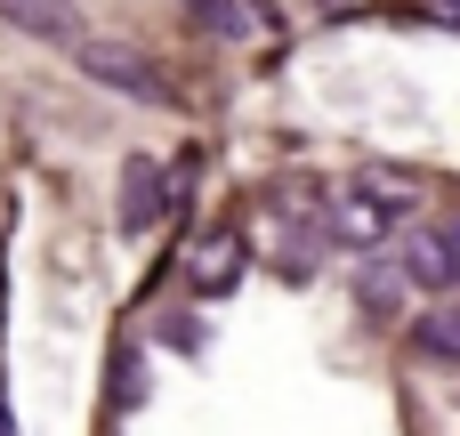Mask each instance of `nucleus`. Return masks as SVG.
Listing matches in <instances>:
<instances>
[{"label":"nucleus","mask_w":460,"mask_h":436,"mask_svg":"<svg viewBox=\"0 0 460 436\" xmlns=\"http://www.w3.org/2000/svg\"><path fill=\"white\" fill-rule=\"evenodd\" d=\"M315 227H323V243H340V251H380V243L396 235V210H388L364 178H348V186H332V194L315 202Z\"/></svg>","instance_id":"obj_1"},{"label":"nucleus","mask_w":460,"mask_h":436,"mask_svg":"<svg viewBox=\"0 0 460 436\" xmlns=\"http://www.w3.org/2000/svg\"><path fill=\"white\" fill-rule=\"evenodd\" d=\"M73 57H81V73H89V81H105V89H121V97H146V105H170V81H162V73H154V57H137L129 40L81 32V40H73Z\"/></svg>","instance_id":"obj_2"},{"label":"nucleus","mask_w":460,"mask_h":436,"mask_svg":"<svg viewBox=\"0 0 460 436\" xmlns=\"http://www.w3.org/2000/svg\"><path fill=\"white\" fill-rule=\"evenodd\" d=\"M243 251H251V243H243V227H210V235L194 243V259H186L194 291H202V299H226V291L243 283V267H251Z\"/></svg>","instance_id":"obj_3"},{"label":"nucleus","mask_w":460,"mask_h":436,"mask_svg":"<svg viewBox=\"0 0 460 436\" xmlns=\"http://www.w3.org/2000/svg\"><path fill=\"white\" fill-rule=\"evenodd\" d=\"M162 210H170V178L137 154V162L121 170V235H154V227H162Z\"/></svg>","instance_id":"obj_4"},{"label":"nucleus","mask_w":460,"mask_h":436,"mask_svg":"<svg viewBox=\"0 0 460 436\" xmlns=\"http://www.w3.org/2000/svg\"><path fill=\"white\" fill-rule=\"evenodd\" d=\"M404 283H420V291H453L460 283V259H453V235L445 227H420L412 243H404V267H396Z\"/></svg>","instance_id":"obj_5"},{"label":"nucleus","mask_w":460,"mask_h":436,"mask_svg":"<svg viewBox=\"0 0 460 436\" xmlns=\"http://www.w3.org/2000/svg\"><path fill=\"white\" fill-rule=\"evenodd\" d=\"M0 16H8V24H24V32H40V40H65V49L89 32V24L73 16V0H0Z\"/></svg>","instance_id":"obj_6"},{"label":"nucleus","mask_w":460,"mask_h":436,"mask_svg":"<svg viewBox=\"0 0 460 436\" xmlns=\"http://www.w3.org/2000/svg\"><path fill=\"white\" fill-rule=\"evenodd\" d=\"M186 8H194V24H210V32H226V40H251V32L267 24L251 0H186Z\"/></svg>","instance_id":"obj_7"},{"label":"nucleus","mask_w":460,"mask_h":436,"mask_svg":"<svg viewBox=\"0 0 460 436\" xmlns=\"http://www.w3.org/2000/svg\"><path fill=\"white\" fill-rule=\"evenodd\" d=\"M364 186H372L396 218H404V210H420V178H412V170H364Z\"/></svg>","instance_id":"obj_8"},{"label":"nucleus","mask_w":460,"mask_h":436,"mask_svg":"<svg viewBox=\"0 0 460 436\" xmlns=\"http://www.w3.org/2000/svg\"><path fill=\"white\" fill-rule=\"evenodd\" d=\"M356 291H364V307H372V316H396V299H404V275H396V267H380V259H372V267H364V283H356Z\"/></svg>","instance_id":"obj_9"},{"label":"nucleus","mask_w":460,"mask_h":436,"mask_svg":"<svg viewBox=\"0 0 460 436\" xmlns=\"http://www.w3.org/2000/svg\"><path fill=\"white\" fill-rule=\"evenodd\" d=\"M412 340H420V356H437V364H453V356H460V332H453V316H445V307H437V316H420V332H412Z\"/></svg>","instance_id":"obj_10"}]
</instances>
